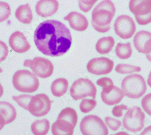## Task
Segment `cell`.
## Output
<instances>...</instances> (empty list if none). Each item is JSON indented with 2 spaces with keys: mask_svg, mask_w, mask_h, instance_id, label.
Masks as SVG:
<instances>
[{
  "mask_svg": "<svg viewBox=\"0 0 151 135\" xmlns=\"http://www.w3.org/2000/svg\"><path fill=\"white\" fill-rule=\"evenodd\" d=\"M11 15L10 5L3 1H0V22L6 21Z\"/></svg>",
  "mask_w": 151,
  "mask_h": 135,
  "instance_id": "f1b7e54d",
  "label": "cell"
},
{
  "mask_svg": "<svg viewBox=\"0 0 151 135\" xmlns=\"http://www.w3.org/2000/svg\"><path fill=\"white\" fill-rule=\"evenodd\" d=\"M98 0H78L80 10L85 13L90 12Z\"/></svg>",
  "mask_w": 151,
  "mask_h": 135,
  "instance_id": "f546056e",
  "label": "cell"
},
{
  "mask_svg": "<svg viewBox=\"0 0 151 135\" xmlns=\"http://www.w3.org/2000/svg\"><path fill=\"white\" fill-rule=\"evenodd\" d=\"M115 53L116 56L120 59H129L132 53L131 43L129 42L127 43H118L116 47Z\"/></svg>",
  "mask_w": 151,
  "mask_h": 135,
  "instance_id": "cb8c5ba5",
  "label": "cell"
},
{
  "mask_svg": "<svg viewBox=\"0 0 151 135\" xmlns=\"http://www.w3.org/2000/svg\"><path fill=\"white\" fill-rule=\"evenodd\" d=\"M70 93L74 101H78L88 96L95 99L97 95V89L90 79L79 78L76 80L71 85Z\"/></svg>",
  "mask_w": 151,
  "mask_h": 135,
  "instance_id": "8992f818",
  "label": "cell"
},
{
  "mask_svg": "<svg viewBox=\"0 0 151 135\" xmlns=\"http://www.w3.org/2000/svg\"><path fill=\"white\" fill-rule=\"evenodd\" d=\"M140 135H151V125L146 127Z\"/></svg>",
  "mask_w": 151,
  "mask_h": 135,
  "instance_id": "d590c367",
  "label": "cell"
},
{
  "mask_svg": "<svg viewBox=\"0 0 151 135\" xmlns=\"http://www.w3.org/2000/svg\"><path fill=\"white\" fill-rule=\"evenodd\" d=\"M12 83L16 90L26 93H34L40 87V81L37 76L27 70L16 71L12 78Z\"/></svg>",
  "mask_w": 151,
  "mask_h": 135,
  "instance_id": "3957f363",
  "label": "cell"
},
{
  "mask_svg": "<svg viewBox=\"0 0 151 135\" xmlns=\"http://www.w3.org/2000/svg\"><path fill=\"white\" fill-rule=\"evenodd\" d=\"M9 54V48L7 45L0 40V63L4 61Z\"/></svg>",
  "mask_w": 151,
  "mask_h": 135,
  "instance_id": "e575fe53",
  "label": "cell"
},
{
  "mask_svg": "<svg viewBox=\"0 0 151 135\" xmlns=\"http://www.w3.org/2000/svg\"><path fill=\"white\" fill-rule=\"evenodd\" d=\"M111 135H130V134H128L127 132H125V131H120V132H118V133H117L116 134H111Z\"/></svg>",
  "mask_w": 151,
  "mask_h": 135,
  "instance_id": "f35d334b",
  "label": "cell"
},
{
  "mask_svg": "<svg viewBox=\"0 0 151 135\" xmlns=\"http://www.w3.org/2000/svg\"><path fill=\"white\" fill-rule=\"evenodd\" d=\"M97 102L94 99H83L79 105L81 111L83 113H88L96 107Z\"/></svg>",
  "mask_w": 151,
  "mask_h": 135,
  "instance_id": "4316f807",
  "label": "cell"
},
{
  "mask_svg": "<svg viewBox=\"0 0 151 135\" xmlns=\"http://www.w3.org/2000/svg\"><path fill=\"white\" fill-rule=\"evenodd\" d=\"M124 94L119 87L114 86L109 90L102 89L101 98L102 101L108 105H114L120 103L124 98Z\"/></svg>",
  "mask_w": 151,
  "mask_h": 135,
  "instance_id": "e0dca14e",
  "label": "cell"
},
{
  "mask_svg": "<svg viewBox=\"0 0 151 135\" xmlns=\"http://www.w3.org/2000/svg\"><path fill=\"white\" fill-rule=\"evenodd\" d=\"M96 84L100 87H102L104 90H109L114 87V82L112 80L107 77H103L97 80Z\"/></svg>",
  "mask_w": 151,
  "mask_h": 135,
  "instance_id": "1f68e13d",
  "label": "cell"
},
{
  "mask_svg": "<svg viewBox=\"0 0 151 135\" xmlns=\"http://www.w3.org/2000/svg\"><path fill=\"white\" fill-rule=\"evenodd\" d=\"M114 28L116 34L123 40L132 38L135 32L136 25L134 19L129 16L122 15L114 21Z\"/></svg>",
  "mask_w": 151,
  "mask_h": 135,
  "instance_id": "8fae6325",
  "label": "cell"
},
{
  "mask_svg": "<svg viewBox=\"0 0 151 135\" xmlns=\"http://www.w3.org/2000/svg\"><path fill=\"white\" fill-rule=\"evenodd\" d=\"M50 123L47 119L34 121L31 126V131L34 135H46L50 130Z\"/></svg>",
  "mask_w": 151,
  "mask_h": 135,
  "instance_id": "603a6c76",
  "label": "cell"
},
{
  "mask_svg": "<svg viewBox=\"0 0 151 135\" xmlns=\"http://www.w3.org/2000/svg\"><path fill=\"white\" fill-rule=\"evenodd\" d=\"M114 63L113 61L106 57L93 58L88 61L86 65V69L91 74L95 75H104L110 73Z\"/></svg>",
  "mask_w": 151,
  "mask_h": 135,
  "instance_id": "7c38bea8",
  "label": "cell"
},
{
  "mask_svg": "<svg viewBox=\"0 0 151 135\" xmlns=\"http://www.w3.org/2000/svg\"><path fill=\"white\" fill-rule=\"evenodd\" d=\"M3 70L2 69V68L1 67V66H0V73H3Z\"/></svg>",
  "mask_w": 151,
  "mask_h": 135,
  "instance_id": "b9f144b4",
  "label": "cell"
},
{
  "mask_svg": "<svg viewBox=\"0 0 151 135\" xmlns=\"http://www.w3.org/2000/svg\"><path fill=\"white\" fill-rule=\"evenodd\" d=\"M58 118L67 120L76 126L78 116L76 110L71 107H66L59 113Z\"/></svg>",
  "mask_w": 151,
  "mask_h": 135,
  "instance_id": "d4e9b609",
  "label": "cell"
},
{
  "mask_svg": "<svg viewBox=\"0 0 151 135\" xmlns=\"http://www.w3.org/2000/svg\"><path fill=\"white\" fill-rule=\"evenodd\" d=\"M124 94L131 99H138L147 90L144 78L139 74H132L124 78L121 84Z\"/></svg>",
  "mask_w": 151,
  "mask_h": 135,
  "instance_id": "277c9868",
  "label": "cell"
},
{
  "mask_svg": "<svg viewBox=\"0 0 151 135\" xmlns=\"http://www.w3.org/2000/svg\"><path fill=\"white\" fill-rule=\"evenodd\" d=\"M147 84L149 85V87H151V71H150L148 78H147Z\"/></svg>",
  "mask_w": 151,
  "mask_h": 135,
  "instance_id": "74e56055",
  "label": "cell"
},
{
  "mask_svg": "<svg viewBox=\"0 0 151 135\" xmlns=\"http://www.w3.org/2000/svg\"><path fill=\"white\" fill-rule=\"evenodd\" d=\"M116 14V7L111 0H103L92 12L91 24L99 33H106L111 29V23Z\"/></svg>",
  "mask_w": 151,
  "mask_h": 135,
  "instance_id": "7a4b0ae2",
  "label": "cell"
},
{
  "mask_svg": "<svg viewBox=\"0 0 151 135\" xmlns=\"http://www.w3.org/2000/svg\"><path fill=\"white\" fill-rule=\"evenodd\" d=\"M52 101L44 93L32 96L27 110L35 117H42L47 115L51 110Z\"/></svg>",
  "mask_w": 151,
  "mask_h": 135,
  "instance_id": "30bf717a",
  "label": "cell"
},
{
  "mask_svg": "<svg viewBox=\"0 0 151 135\" xmlns=\"http://www.w3.org/2000/svg\"><path fill=\"white\" fill-rule=\"evenodd\" d=\"M133 43L136 50L140 53L149 54L151 53V33L142 30L137 32L134 37Z\"/></svg>",
  "mask_w": 151,
  "mask_h": 135,
  "instance_id": "4fadbf2b",
  "label": "cell"
},
{
  "mask_svg": "<svg viewBox=\"0 0 151 135\" xmlns=\"http://www.w3.org/2000/svg\"><path fill=\"white\" fill-rule=\"evenodd\" d=\"M146 57L147 59V60L151 63V53H149V54H146Z\"/></svg>",
  "mask_w": 151,
  "mask_h": 135,
  "instance_id": "60d3db41",
  "label": "cell"
},
{
  "mask_svg": "<svg viewBox=\"0 0 151 135\" xmlns=\"http://www.w3.org/2000/svg\"><path fill=\"white\" fill-rule=\"evenodd\" d=\"M128 109V106L124 104L116 105L112 110V114L115 117L120 118L123 116V111H124V110H127Z\"/></svg>",
  "mask_w": 151,
  "mask_h": 135,
  "instance_id": "836d02e7",
  "label": "cell"
},
{
  "mask_svg": "<svg viewBox=\"0 0 151 135\" xmlns=\"http://www.w3.org/2000/svg\"><path fill=\"white\" fill-rule=\"evenodd\" d=\"M129 9L139 25L151 22V0H130Z\"/></svg>",
  "mask_w": 151,
  "mask_h": 135,
  "instance_id": "ba28073f",
  "label": "cell"
},
{
  "mask_svg": "<svg viewBox=\"0 0 151 135\" xmlns=\"http://www.w3.org/2000/svg\"><path fill=\"white\" fill-rule=\"evenodd\" d=\"M68 82L64 78L55 79L51 85V92L55 97H60L64 96L68 89Z\"/></svg>",
  "mask_w": 151,
  "mask_h": 135,
  "instance_id": "7402d4cb",
  "label": "cell"
},
{
  "mask_svg": "<svg viewBox=\"0 0 151 135\" xmlns=\"http://www.w3.org/2000/svg\"><path fill=\"white\" fill-rule=\"evenodd\" d=\"M115 45V41L112 36H106L99 39L96 44V51L101 55L109 53Z\"/></svg>",
  "mask_w": 151,
  "mask_h": 135,
  "instance_id": "44dd1931",
  "label": "cell"
},
{
  "mask_svg": "<svg viewBox=\"0 0 151 135\" xmlns=\"http://www.w3.org/2000/svg\"><path fill=\"white\" fill-rule=\"evenodd\" d=\"M64 19L69 22L70 27L76 31L83 32L88 27V21L87 18L82 14L78 12H71Z\"/></svg>",
  "mask_w": 151,
  "mask_h": 135,
  "instance_id": "2e32d148",
  "label": "cell"
},
{
  "mask_svg": "<svg viewBox=\"0 0 151 135\" xmlns=\"http://www.w3.org/2000/svg\"><path fill=\"white\" fill-rule=\"evenodd\" d=\"M16 18L21 23L30 24L33 20V14L29 4L19 6L15 12Z\"/></svg>",
  "mask_w": 151,
  "mask_h": 135,
  "instance_id": "ffe728a7",
  "label": "cell"
},
{
  "mask_svg": "<svg viewBox=\"0 0 151 135\" xmlns=\"http://www.w3.org/2000/svg\"><path fill=\"white\" fill-rule=\"evenodd\" d=\"M32 96V95H21L18 96H14L12 97V99L18 104V105L27 110L28 104Z\"/></svg>",
  "mask_w": 151,
  "mask_h": 135,
  "instance_id": "83f0119b",
  "label": "cell"
},
{
  "mask_svg": "<svg viewBox=\"0 0 151 135\" xmlns=\"http://www.w3.org/2000/svg\"><path fill=\"white\" fill-rule=\"evenodd\" d=\"M59 4L57 0H39L35 6L37 15L47 18L55 15L58 12Z\"/></svg>",
  "mask_w": 151,
  "mask_h": 135,
  "instance_id": "9a60e30c",
  "label": "cell"
},
{
  "mask_svg": "<svg viewBox=\"0 0 151 135\" xmlns=\"http://www.w3.org/2000/svg\"><path fill=\"white\" fill-rule=\"evenodd\" d=\"M105 122L108 127L112 131H117L122 126V122L114 118L106 116L105 118Z\"/></svg>",
  "mask_w": 151,
  "mask_h": 135,
  "instance_id": "4dcf8cb0",
  "label": "cell"
},
{
  "mask_svg": "<svg viewBox=\"0 0 151 135\" xmlns=\"http://www.w3.org/2000/svg\"><path fill=\"white\" fill-rule=\"evenodd\" d=\"M6 125V122L3 118V116L0 113V130L3 129V127Z\"/></svg>",
  "mask_w": 151,
  "mask_h": 135,
  "instance_id": "8d00e7d4",
  "label": "cell"
},
{
  "mask_svg": "<svg viewBox=\"0 0 151 135\" xmlns=\"http://www.w3.org/2000/svg\"><path fill=\"white\" fill-rule=\"evenodd\" d=\"M142 106L144 111L151 116V93L147 94L143 97Z\"/></svg>",
  "mask_w": 151,
  "mask_h": 135,
  "instance_id": "d6a6232c",
  "label": "cell"
},
{
  "mask_svg": "<svg viewBox=\"0 0 151 135\" xmlns=\"http://www.w3.org/2000/svg\"><path fill=\"white\" fill-rule=\"evenodd\" d=\"M75 127L67 120L58 118L52 124V132L53 135H73Z\"/></svg>",
  "mask_w": 151,
  "mask_h": 135,
  "instance_id": "ac0fdd59",
  "label": "cell"
},
{
  "mask_svg": "<svg viewBox=\"0 0 151 135\" xmlns=\"http://www.w3.org/2000/svg\"><path fill=\"white\" fill-rule=\"evenodd\" d=\"M80 130L83 135H108L107 126L100 117L90 115L81 121Z\"/></svg>",
  "mask_w": 151,
  "mask_h": 135,
  "instance_id": "5b68a950",
  "label": "cell"
},
{
  "mask_svg": "<svg viewBox=\"0 0 151 135\" xmlns=\"http://www.w3.org/2000/svg\"><path fill=\"white\" fill-rule=\"evenodd\" d=\"M4 93V89L2 84L0 83V98L1 97V96L3 95Z\"/></svg>",
  "mask_w": 151,
  "mask_h": 135,
  "instance_id": "ab89813d",
  "label": "cell"
},
{
  "mask_svg": "<svg viewBox=\"0 0 151 135\" xmlns=\"http://www.w3.org/2000/svg\"><path fill=\"white\" fill-rule=\"evenodd\" d=\"M141 67L139 66H133L127 64H119L116 66L115 70L120 74H129L134 72H140L141 71Z\"/></svg>",
  "mask_w": 151,
  "mask_h": 135,
  "instance_id": "484cf974",
  "label": "cell"
},
{
  "mask_svg": "<svg viewBox=\"0 0 151 135\" xmlns=\"http://www.w3.org/2000/svg\"><path fill=\"white\" fill-rule=\"evenodd\" d=\"M145 115L139 107L134 106L128 109L123 118L124 128L129 131H140L145 126Z\"/></svg>",
  "mask_w": 151,
  "mask_h": 135,
  "instance_id": "52a82bcc",
  "label": "cell"
},
{
  "mask_svg": "<svg viewBox=\"0 0 151 135\" xmlns=\"http://www.w3.org/2000/svg\"><path fill=\"white\" fill-rule=\"evenodd\" d=\"M9 42L12 50L18 53H26L31 48L26 36L19 31H16L12 33L10 36Z\"/></svg>",
  "mask_w": 151,
  "mask_h": 135,
  "instance_id": "5bb4252c",
  "label": "cell"
},
{
  "mask_svg": "<svg viewBox=\"0 0 151 135\" xmlns=\"http://www.w3.org/2000/svg\"><path fill=\"white\" fill-rule=\"evenodd\" d=\"M72 41L70 30L57 20L42 22L34 32V42L37 50L49 56L64 55L70 50Z\"/></svg>",
  "mask_w": 151,
  "mask_h": 135,
  "instance_id": "6da1fadb",
  "label": "cell"
},
{
  "mask_svg": "<svg viewBox=\"0 0 151 135\" xmlns=\"http://www.w3.org/2000/svg\"><path fill=\"white\" fill-rule=\"evenodd\" d=\"M24 66L30 68L33 73L41 78H48L54 71V66L49 59L42 57H35L33 59L24 61Z\"/></svg>",
  "mask_w": 151,
  "mask_h": 135,
  "instance_id": "9c48e42d",
  "label": "cell"
},
{
  "mask_svg": "<svg viewBox=\"0 0 151 135\" xmlns=\"http://www.w3.org/2000/svg\"><path fill=\"white\" fill-rule=\"evenodd\" d=\"M0 113L4 118L6 124L14 122L17 116L15 107L11 103L6 101H0Z\"/></svg>",
  "mask_w": 151,
  "mask_h": 135,
  "instance_id": "d6986e66",
  "label": "cell"
}]
</instances>
